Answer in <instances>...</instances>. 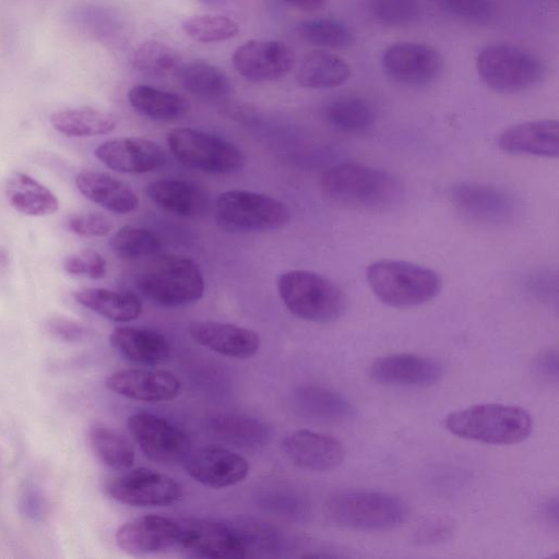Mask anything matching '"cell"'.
I'll use <instances>...</instances> for the list:
<instances>
[{"label":"cell","mask_w":559,"mask_h":559,"mask_svg":"<svg viewBox=\"0 0 559 559\" xmlns=\"http://www.w3.org/2000/svg\"><path fill=\"white\" fill-rule=\"evenodd\" d=\"M443 425L460 438L488 444H513L531 435L533 420L522 407L486 403L448 414Z\"/></svg>","instance_id":"obj_1"},{"label":"cell","mask_w":559,"mask_h":559,"mask_svg":"<svg viewBox=\"0 0 559 559\" xmlns=\"http://www.w3.org/2000/svg\"><path fill=\"white\" fill-rule=\"evenodd\" d=\"M368 285L374 296L393 308H412L429 302L442 287L440 275L413 262L382 259L366 271Z\"/></svg>","instance_id":"obj_2"},{"label":"cell","mask_w":559,"mask_h":559,"mask_svg":"<svg viewBox=\"0 0 559 559\" xmlns=\"http://www.w3.org/2000/svg\"><path fill=\"white\" fill-rule=\"evenodd\" d=\"M135 286L151 301L175 308L198 301L204 293V278L190 258L164 253L138 272Z\"/></svg>","instance_id":"obj_3"},{"label":"cell","mask_w":559,"mask_h":559,"mask_svg":"<svg viewBox=\"0 0 559 559\" xmlns=\"http://www.w3.org/2000/svg\"><path fill=\"white\" fill-rule=\"evenodd\" d=\"M321 188L335 202L365 209L392 205L402 193L401 183L392 174L356 163H342L326 169Z\"/></svg>","instance_id":"obj_4"},{"label":"cell","mask_w":559,"mask_h":559,"mask_svg":"<svg viewBox=\"0 0 559 559\" xmlns=\"http://www.w3.org/2000/svg\"><path fill=\"white\" fill-rule=\"evenodd\" d=\"M280 298L297 318L316 323L337 320L346 309L342 289L325 276L308 270H289L276 282Z\"/></svg>","instance_id":"obj_5"},{"label":"cell","mask_w":559,"mask_h":559,"mask_svg":"<svg viewBox=\"0 0 559 559\" xmlns=\"http://www.w3.org/2000/svg\"><path fill=\"white\" fill-rule=\"evenodd\" d=\"M328 514L337 524L360 531H385L404 523L408 504L397 496L381 491L352 490L328 501Z\"/></svg>","instance_id":"obj_6"},{"label":"cell","mask_w":559,"mask_h":559,"mask_svg":"<svg viewBox=\"0 0 559 559\" xmlns=\"http://www.w3.org/2000/svg\"><path fill=\"white\" fill-rule=\"evenodd\" d=\"M480 80L498 93H518L536 85L544 66L530 51L509 44L486 46L476 58Z\"/></svg>","instance_id":"obj_7"},{"label":"cell","mask_w":559,"mask_h":559,"mask_svg":"<svg viewBox=\"0 0 559 559\" xmlns=\"http://www.w3.org/2000/svg\"><path fill=\"white\" fill-rule=\"evenodd\" d=\"M214 212L222 227L235 231L277 230L290 219V212L284 203L270 195L245 189L221 193Z\"/></svg>","instance_id":"obj_8"},{"label":"cell","mask_w":559,"mask_h":559,"mask_svg":"<svg viewBox=\"0 0 559 559\" xmlns=\"http://www.w3.org/2000/svg\"><path fill=\"white\" fill-rule=\"evenodd\" d=\"M167 143L180 164L207 174L235 173L246 162L243 153L234 143L193 128L169 131Z\"/></svg>","instance_id":"obj_9"},{"label":"cell","mask_w":559,"mask_h":559,"mask_svg":"<svg viewBox=\"0 0 559 559\" xmlns=\"http://www.w3.org/2000/svg\"><path fill=\"white\" fill-rule=\"evenodd\" d=\"M177 546L187 554L210 559L247 557L243 542L234 523L205 519H182Z\"/></svg>","instance_id":"obj_10"},{"label":"cell","mask_w":559,"mask_h":559,"mask_svg":"<svg viewBox=\"0 0 559 559\" xmlns=\"http://www.w3.org/2000/svg\"><path fill=\"white\" fill-rule=\"evenodd\" d=\"M108 495L132 507H166L179 500L182 488L174 478L146 467H139L112 478Z\"/></svg>","instance_id":"obj_11"},{"label":"cell","mask_w":559,"mask_h":559,"mask_svg":"<svg viewBox=\"0 0 559 559\" xmlns=\"http://www.w3.org/2000/svg\"><path fill=\"white\" fill-rule=\"evenodd\" d=\"M128 429L143 454L157 463L185 459L189 448L186 433L156 414L141 412L128 419Z\"/></svg>","instance_id":"obj_12"},{"label":"cell","mask_w":559,"mask_h":559,"mask_svg":"<svg viewBox=\"0 0 559 559\" xmlns=\"http://www.w3.org/2000/svg\"><path fill=\"white\" fill-rule=\"evenodd\" d=\"M442 57L431 46L401 41L389 46L382 67L389 78L404 85L420 86L433 82L442 71Z\"/></svg>","instance_id":"obj_13"},{"label":"cell","mask_w":559,"mask_h":559,"mask_svg":"<svg viewBox=\"0 0 559 559\" xmlns=\"http://www.w3.org/2000/svg\"><path fill=\"white\" fill-rule=\"evenodd\" d=\"M295 61L293 49L277 40L251 39L238 46L233 64L247 80L270 82L286 76Z\"/></svg>","instance_id":"obj_14"},{"label":"cell","mask_w":559,"mask_h":559,"mask_svg":"<svg viewBox=\"0 0 559 559\" xmlns=\"http://www.w3.org/2000/svg\"><path fill=\"white\" fill-rule=\"evenodd\" d=\"M185 468L197 481L211 488L241 483L249 474L248 461L237 452L219 447H203L188 452Z\"/></svg>","instance_id":"obj_15"},{"label":"cell","mask_w":559,"mask_h":559,"mask_svg":"<svg viewBox=\"0 0 559 559\" xmlns=\"http://www.w3.org/2000/svg\"><path fill=\"white\" fill-rule=\"evenodd\" d=\"M179 522L145 514L123 523L116 532L117 546L133 556L150 555L177 546Z\"/></svg>","instance_id":"obj_16"},{"label":"cell","mask_w":559,"mask_h":559,"mask_svg":"<svg viewBox=\"0 0 559 559\" xmlns=\"http://www.w3.org/2000/svg\"><path fill=\"white\" fill-rule=\"evenodd\" d=\"M283 455L294 465L317 472L331 471L344 460L343 444L335 438L308 429H298L281 441Z\"/></svg>","instance_id":"obj_17"},{"label":"cell","mask_w":559,"mask_h":559,"mask_svg":"<svg viewBox=\"0 0 559 559\" xmlns=\"http://www.w3.org/2000/svg\"><path fill=\"white\" fill-rule=\"evenodd\" d=\"M95 156L109 169L122 174H145L166 162L164 150L154 141L140 136L117 138L104 142Z\"/></svg>","instance_id":"obj_18"},{"label":"cell","mask_w":559,"mask_h":559,"mask_svg":"<svg viewBox=\"0 0 559 559\" xmlns=\"http://www.w3.org/2000/svg\"><path fill=\"white\" fill-rule=\"evenodd\" d=\"M454 207L480 223H507L515 214V202L507 192L487 185L461 182L451 189Z\"/></svg>","instance_id":"obj_19"},{"label":"cell","mask_w":559,"mask_h":559,"mask_svg":"<svg viewBox=\"0 0 559 559\" xmlns=\"http://www.w3.org/2000/svg\"><path fill=\"white\" fill-rule=\"evenodd\" d=\"M106 386L121 396L141 402H165L180 393V380L170 371L122 369L107 377Z\"/></svg>","instance_id":"obj_20"},{"label":"cell","mask_w":559,"mask_h":559,"mask_svg":"<svg viewBox=\"0 0 559 559\" xmlns=\"http://www.w3.org/2000/svg\"><path fill=\"white\" fill-rule=\"evenodd\" d=\"M369 373L376 382L385 385L429 386L442 379L443 366L424 356L394 354L377 358Z\"/></svg>","instance_id":"obj_21"},{"label":"cell","mask_w":559,"mask_h":559,"mask_svg":"<svg viewBox=\"0 0 559 559\" xmlns=\"http://www.w3.org/2000/svg\"><path fill=\"white\" fill-rule=\"evenodd\" d=\"M189 334L201 346L229 358H250L260 347L255 331L231 323L199 321L189 328Z\"/></svg>","instance_id":"obj_22"},{"label":"cell","mask_w":559,"mask_h":559,"mask_svg":"<svg viewBox=\"0 0 559 559\" xmlns=\"http://www.w3.org/2000/svg\"><path fill=\"white\" fill-rule=\"evenodd\" d=\"M497 145L509 154L557 158L559 123L554 119H544L512 126L500 133Z\"/></svg>","instance_id":"obj_23"},{"label":"cell","mask_w":559,"mask_h":559,"mask_svg":"<svg viewBox=\"0 0 559 559\" xmlns=\"http://www.w3.org/2000/svg\"><path fill=\"white\" fill-rule=\"evenodd\" d=\"M75 186L87 200L116 214L130 213L139 205L133 189L107 173L81 171L75 178Z\"/></svg>","instance_id":"obj_24"},{"label":"cell","mask_w":559,"mask_h":559,"mask_svg":"<svg viewBox=\"0 0 559 559\" xmlns=\"http://www.w3.org/2000/svg\"><path fill=\"white\" fill-rule=\"evenodd\" d=\"M111 346L123 357L140 365L154 366L168 360L170 345L162 333L136 326H118L109 336Z\"/></svg>","instance_id":"obj_25"},{"label":"cell","mask_w":559,"mask_h":559,"mask_svg":"<svg viewBox=\"0 0 559 559\" xmlns=\"http://www.w3.org/2000/svg\"><path fill=\"white\" fill-rule=\"evenodd\" d=\"M147 198L164 211L193 217L206 206V195L198 185L185 179H160L146 187Z\"/></svg>","instance_id":"obj_26"},{"label":"cell","mask_w":559,"mask_h":559,"mask_svg":"<svg viewBox=\"0 0 559 559\" xmlns=\"http://www.w3.org/2000/svg\"><path fill=\"white\" fill-rule=\"evenodd\" d=\"M4 193L10 206L27 216H47L59 209L55 193L23 171H15L7 179Z\"/></svg>","instance_id":"obj_27"},{"label":"cell","mask_w":559,"mask_h":559,"mask_svg":"<svg viewBox=\"0 0 559 559\" xmlns=\"http://www.w3.org/2000/svg\"><path fill=\"white\" fill-rule=\"evenodd\" d=\"M118 122L116 115L88 106L59 110L50 117L52 128L68 138L107 134L117 128Z\"/></svg>","instance_id":"obj_28"},{"label":"cell","mask_w":559,"mask_h":559,"mask_svg":"<svg viewBox=\"0 0 559 559\" xmlns=\"http://www.w3.org/2000/svg\"><path fill=\"white\" fill-rule=\"evenodd\" d=\"M78 304L115 322H129L142 312L140 299L126 292L108 288H84L73 293Z\"/></svg>","instance_id":"obj_29"},{"label":"cell","mask_w":559,"mask_h":559,"mask_svg":"<svg viewBox=\"0 0 559 559\" xmlns=\"http://www.w3.org/2000/svg\"><path fill=\"white\" fill-rule=\"evenodd\" d=\"M296 76L304 87L333 88L349 79L350 68L340 56L317 50L304 57Z\"/></svg>","instance_id":"obj_30"},{"label":"cell","mask_w":559,"mask_h":559,"mask_svg":"<svg viewBox=\"0 0 559 559\" xmlns=\"http://www.w3.org/2000/svg\"><path fill=\"white\" fill-rule=\"evenodd\" d=\"M128 99L136 112L157 121L176 120L189 110V103L181 95L146 84L132 86Z\"/></svg>","instance_id":"obj_31"},{"label":"cell","mask_w":559,"mask_h":559,"mask_svg":"<svg viewBox=\"0 0 559 559\" xmlns=\"http://www.w3.org/2000/svg\"><path fill=\"white\" fill-rule=\"evenodd\" d=\"M298 411L317 420L340 421L355 415L356 408L343 395L321 386H304L296 391Z\"/></svg>","instance_id":"obj_32"},{"label":"cell","mask_w":559,"mask_h":559,"mask_svg":"<svg viewBox=\"0 0 559 559\" xmlns=\"http://www.w3.org/2000/svg\"><path fill=\"white\" fill-rule=\"evenodd\" d=\"M178 78L190 94L205 100H218L231 91L227 74L204 61H191L177 69Z\"/></svg>","instance_id":"obj_33"},{"label":"cell","mask_w":559,"mask_h":559,"mask_svg":"<svg viewBox=\"0 0 559 559\" xmlns=\"http://www.w3.org/2000/svg\"><path fill=\"white\" fill-rule=\"evenodd\" d=\"M325 117L334 129L355 133L372 127L377 115L368 100L357 96H343L328 105Z\"/></svg>","instance_id":"obj_34"},{"label":"cell","mask_w":559,"mask_h":559,"mask_svg":"<svg viewBox=\"0 0 559 559\" xmlns=\"http://www.w3.org/2000/svg\"><path fill=\"white\" fill-rule=\"evenodd\" d=\"M88 441L96 456L114 469H128L134 463L129 441L112 428L95 423L90 427Z\"/></svg>","instance_id":"obj_35"},{"label":"cell","mask_w":559,"mask_h":559,"mask_svg":"<svg viewBox=\"0 0 559 559\" xmlns=\"http://www.w3.org/2000/svg\"><path fill=\"white\" fill-rule=\"evenodd\" d=\"M210 427L222 439L246 448L262 445L269 437V430L264 424L239 415L217 416L211 420Z\"/></svg>","instance_id":"obj_36"},{"label":"cell","mask_w":559,"mask_h":559,"mask_svg":"<svg viewBox=\"0 0 559 559\" xmlns=\"http://www.w3.org/2000/svg\"><path fill=\"white\" fill-rule=\"evenodd\" d=\"M298 34L308 44L328 49H347L355 43L353 31L333 19L304 21L298 26Z\"/></svg>","instance_id":"obj_37"},{"label":"cell","mask_w":559,"mask_h":559,"mask_svg":"<svg viewBox=\"0 0 559 559\" xmlns=\"http://www.w3.org/2000/svg\"><path fill=\"white\" fill-rule=\"evenodd\" d=\"M109 245L118 257L129 260L153 255L160 249V240L153 231L133 226L119 228Z\"/></svg>","instance_id":"obj_38"},{"label":"cell","mask_w":559,"mask_h":559,"mask_svg":"<svg viewBox=\"0 0 559 559\" xmlns=\"http://www.w3.org/2000/svg\"><path fill=\"white\" fill-rule=\"evenodd\" d=\"M187 36L200 43L229 39L239 32V24L231 17L219 14H199L186 19L181 25Z\"/></svg>","instance_id":"obj_39"},{"label":"cell","mask_w":559,"mask_h":559,"mask_svg":"<svg viewBox=\"0 0 559 559\" xmlns=\"http://www.w3.org/2000/svg\"><path fill=\"white\" fill-rule=\"evenodd\" d=\"M180 57L170 46L148 40L142 43L131 55L132 66L151 74H166L179 68Z\"/></svg>","instance_id":"obj_40"},{"label":"cell","mask_w":559,"mask_h":559,"mask_svg":"<svg viewBox=\"0 0 559 559\" xmlns=\"http://www.w3.org/2000/svg\"><path fill=\"white\" fill-rule=\"evenodd\" d=\"M372 11L382 24L403 27L418 17L419 3L417 0H372Z\"/></svg>","instance_id":"obj_41"},{"label":"cell","mask_w":559,"mask_h":559,"mask_svg":"<svg viewBox=\"0 0 559 559\" xmlns=\"http://www.w3.org/2000/svg\"><path fill=\"white\" fill-rule=\"evenodd\" d=\"M67 273L100 280L106 275L107 263L104 257L93 249H82L69 254L63 261Z\"/></svg>","instance_id":"obj_42"},{"label":"cell","mask_w":559,"mask_h":559,"mask_svg":"<svg viewBox=\"0 0 559 559\" xmlns=\"http://www.w3.org/2000/svg\"><path fill=\"white\" fill-rule=\"evenodd\" d=\"M455 531L454 521L447 515L424 520L414 531L412 540L417 546H435L449 540Z\"/></svg>","instance_id":"obj_43"},{"label":"cell","mask_w":559,"mask_h":559,"mask_svg":"<svg viewBox=\"0 0 559 559\" xmlns=\"http://www.w3.org/2000/svg\"><path fill=\"white\" fill-rule=\"evenodd\" d=\"M68 226L73 234L81 237H105L114 229L112 221L108 216L94 211L72 215Z\"/></svg>","instance_id":"obj_44"},{"label":"cell","mask_w":559,"mask_h":559,"mask_svg":"<svg viewBox=\"0 0 559 559\" xmlns=\"http://www.w3.org/2000/svg\"><path fill=\"white\" fill-rule=\"evenodd\" d=\"M452 15L473 23H487L492 16L489 0H441Z\"/></svg>","instance_id":"obj_45"},{"label":"cell","mask_w":559,"mask_h":559,"mask_svg":"<svg viewBox=\"0 0 559 559\" xmlns=\"http://www.w3.org/2000/svg\"><path fill=\"white\" fill-rule=\"evenodd\" d=\"M45 329L55 338L66 343H79L90 336V330L82 323L62 316L52 317L45 323Z\"/></svg>","instance_id":"obj_46"},{"label":"cell","mask_w":559,"mask_h":559,"mask_svg":"<svg viewBox=\"0 0 559 559\" xmlns=\"http://www.w3.org/2000/svg\"><path fill=\"white\" fill-rule=\"evenodd\" d=\"M536 371L544 379L557 381L558 355L556 350H548L539 355L535 362Z\"/></svg>","instance_id":"obj_47"},{"label":"cell","mask_w":559,"mask_h":559,"mask_svg":"<svg viewBox=\"0 0 559 559\" xmlns=\"http://www.w3.org/2000/svg\"><path fill=\"white\" fill-rule=\"evenodd\" d=\"M40 498H41V496L36 491L35 492L31 491V492L25 493L23 508L25 509L26 513L29 516L35 518V516L40 515L44 512L45 507H44V503L40 500Z\"/></svg>","instance_id":"obj_48"},{"label":"cell","mask_w":559,"mask_h":559,"mask_svg":"<svg viewBox=\"0 0 559 559\" xmlns=\"http://www.w3.org/2000/svg\"><path fill=\"white\" fill-rule=\"evenodd\" d=\"M289 5L305 11H313L320 9L326 0H283Z\"/></svg>","instance_id":"obj_49"},{"label":"cell","mask_w":559,"mask_h":559,"mask_svg":"<svg viewBox=\"0 0 559 559\" xmlns=\"http://www.w3.org/2000/svg\"><path fill=\"white\" fill-rule=\"evenodd\" d=\"M10 263L9 252L5 248L0 246V273L4 272Z\"/></svg>","instance_id":"obj_50"},{"label":"cell","mask_w":559,"mask_h":559,"mask_svg":"<svg viewBox=\"0 0 559 559\" xmlns=\"http://www.w3.org/2000/svg\"><path fill=\"white\" fill-rule=\"evenodd\" d=\"M209 5H227L238 2L239 0H198Z\"/></svg>","instance_id":"obj_51"}]
</instances>
